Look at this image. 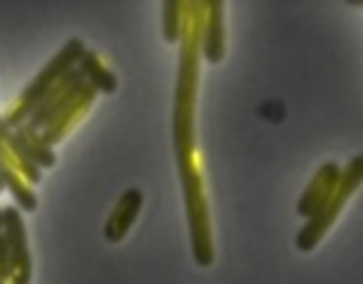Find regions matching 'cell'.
<instances>
[{
  "mask_svg": "<svg viewBox=\"0 0 363 284\" xmlns=\"http://www.w3.org/2000/svg\"><path fill=\"white\" fill-rule=\"evenodd\" d=\"M6 224V242L11 252V267H16V284L30 282V254H28L26 227H23L21 212L16 207H6L0 212Z\"/></svg>",
  "mask_w": 363,
  "mask_h": 284,
  "instance_id": "6da1fadb",
  "label": "cell"
},
{
  "mask_svg": "<svg viewBox=\"0 0 363 284\" xmlns=\"http://www.w3.org/2000/svg\"><path fill=\"white\" fill-rule=\"evenodd\" d=\"M82 53H85V48H82L80 40H70V43H67L65 50H62L60 55H57L55 60H52L50 65L45 67V72H43V75L38 77V80L33 82L30 87H28L26 95H23V115L33 110V105H35V102L40 100L43 90H48V85H50V82L55 80V77L60 75V72H65L67 67L72 65V60H75V58H80Z\"/></svg>",
  "mask_w": 363,
  "mask_h": 284,
  "instance_id": "7a4b0ae2",
  "label": "cell"
},
{
  "mask_svg": "<svg viewBox=\"0 0 363 284\" xmlns=\"http://www.w3.org/2000/svg\"><path fill=\"white\" fill-rule=\"evenodd\" d=\"M80 58H82V72H85V75L95 82L97 90L107 92V95H110V92H115V87H117L115 75H110L105 67H100V62H97V58L92 55V53H82Z\"/></svg>",
  "mask_w": 363,
  "mask_h": 284,
  "instance_id": "3957f363",
  "label": "cell"
},
{
  "mask_svg": "<svg viewBox=\"0 0 363 284\" xmlns=\"http://www.w3.org/2000/svg\"><path fill=\"white\" fill-rule=\"evenodd\" d=\"M219 33H222V21H219V6H214L212 13V28H209V43H207V58L212 62H217L222 58V40H219Z\"/></svg>",
  "mask_w": 363,
  "mask_h": 284,
  "instance_id": "277c9868",
  "label": "cell"
},
{
  "mask_svg": "<svg viewBox=\"0 0 363 284\" xmlns=\"http://www.w3.org/2000/svg\"><path fill=\"white\" fill-rule=\"evenodd\" d=\"M177 16H179V6L177 3H164V38L169 43L177 40Z\"/></svg>",
  "mask_w": 363,
  "mask_h": 284,
  "instance_id": "5b68a950",
  "label": "cell"
},
{
  "mask_svg": "<svg viewBox=\"0 0 363 284\" xmlns=\"http://www.w3.org/2000/svg\"><path fill=\"white\" fill-rule=\"evenodd\" d=\"M6 277H11V252H8L6 234L0 232V282H6Z\"/></svg>",
  "mask_w": 363,
  "mask_h": 284,
  "instance_id": "8992f818",
  "label": "cell"
},
{
  "mask_svg": "<svg viewBox=\"0 0 363 284\" xmlns=\"http://www.w3.org/2000/svg\"><path fill=\"white\" fill-rule=\"evenodd\" d=\"M0 227H3V217H0Z\"/></svg>",
  "mask_w": 363,
  "mask_h": 284,
  "instance_id": "52a82bcc",
  "label": "cell"
},
{
  "mask_svg": "<svg viewBox=\"0 0 363 284\" xmlns=\"http://www.w3.org/2000/svg\"><path fill=\"white\" fill-rule=\"evenodd\" d=\"M0 284H6V282H0Z\"/></svg>",
  "mask_w": 363,
  "mask_h": 284,
  "instance_id": "ba28073f",
  "label": "cell"
}]
</instances>
